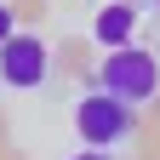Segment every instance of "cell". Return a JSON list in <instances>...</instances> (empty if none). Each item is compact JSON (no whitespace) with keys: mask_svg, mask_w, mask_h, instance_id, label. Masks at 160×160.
Segmentation results:
<instances>
[{"mask_svg":"<svg viewBox=\"0 0 160 160\" xmlns=\"http://www.w3.org/2000/svg\"><path fill=\"white\" fill-rule=\"evenodd\" d=\"M132 29H137V6H132V0L97 6V17H92V40H97V46H126Z\"/></svg>","mask_w":160,"mask_h":160,"instance_id":"277c9868","label":"cell"},{"mask_svg":"<svg viewBox=\"0 0 160 160\" xmlns=\"http://www.w3.org/2000/svg\"><path fill=\"white\" fill-rule=\"evenodd\" d=\"M137 103H126V97H114L97 86L92 97H80L74 103V132H80V143H92V149H114V143H126V137L137 132Z\"/></svg>","mask_w":160,"mask_h":160,"instance_id":"7a4b0ae2","label":"cell"},{"mask_svg":"<svg viewBox=\"0 0 160 160\" xmlns=\"http://www.w3.org/2000/svg\"><path fill=\"white\" fill-rule=\"evenodd\" d=\"M46 74H52V52H46L40 34L17 29L12 40H0V80H6V86L34 92V86H46Z\"/></svg>","mask_w":160,"mask_h":160,"instance_id":"3957f363","label":"cell"},{"mask_svg":"<svg viewBox=\"0 0 160 160\" xmlns=\"http://www.w3.org/2000/svg\"><path fill=\"white\" fill-rule=\"evenodd\" d=\"M97 86L126 97V103H154L160 97V57L143 52V46H103V57H97Z\"/></svg>","mask_w":160,"mask_h":160,"instance_id":"6da1fadb","label":"cell"},{"mask_svg":"<svg viewBox=\"0 0 160 160\" xmlns=\"http://www.w3.org/2000/svg\"><path fill=\"white\" fill-rule=\"evenodd\" d=\"M12 34H17V6L0 0V40H12Z\"/></svg>","mask_w":160,"mask_h":160,"instance_id":"5b68a950","label":"cell"},{"mask_svg":"<svg viewBox=\"0 0 160 160\" xmlns=\"http://www.w3.org/2000/svg\"><path fill=\"white\" fill-rule=\"evenodd\" d=\"M69 160H109V149H92V143H86V149H80V154H69Z\"/></svg>","mask_w":160,"mask_h":160,"instance_id":"8992f818","label":"cell"}]
</instances>
